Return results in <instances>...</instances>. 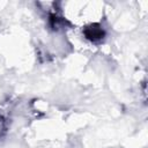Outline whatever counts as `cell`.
<instances>
[{
  "label": "cell",
  "mask_w": 148,
  "mask_h": 148,
  "mask_svg": "<svg viewBox=\"0 0 148 148\" xmlns=\"http://www.w3.org/2000/svg\"><path fill=\"white\" fill-rule=\"evenodd\" d=\"M83 36L91 43H101L105 38V31L98 23H91L83 28Z\"/></svg>",
  "instance_id": "1"
},
{
  "label": "cell",
  "mask_w": 148,
  "mask_h": 148,
  "mask_svg": "<svg viewBox=\"0 0 148 148\" xmlns=\"http://www.w3.org/2000/svg\"><path fill=\"white\" fill-rule=\"evenodd\" d=\"M7 131V123H6V119L0 114V138L6 133Z\"/></svg>",
  "instance_id": "2"
}]
</instances>
